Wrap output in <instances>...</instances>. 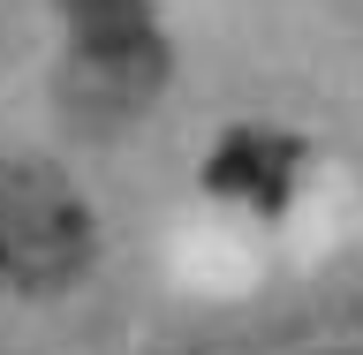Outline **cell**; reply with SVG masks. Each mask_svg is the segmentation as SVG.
<instances>
[{
  "instance_id": "6da1fadb",
  "label": "cell",
  "mask_w": 363,
  "mask_h": 355,
  "mask_svg": "<svg viewBox=\"0 0 363 355\" xmlns=\"http://www.w3.org/2000/svg\"><path fill=\"white\" fill-rule=\"evenodd\" d=\"M91 265V212L53 167H0V288L45 295Z\"/></svg>"
},
{
  "instance_id": "7a4b0ae2",
  "label": "cell",
  "mask_w": 363,
  "mask_h": 355,
  "mask_svg": "<svg viewBox=\"0 0 363 355\" xmlns=\"http://www.w3.org/2000/svg\"><path fill=\"white\" fill-rule=\"evenodd\" d=\"M68 16H76V38H84V61L136 68V76H152V68H159L144 0H68Z\"/></svg>"
},
{
  "instance_id": "3957f363",
  "label": "cell",
  "mask_w": 363,
  "mask_h": 355,
  "mask_svg": "<svg viewBox=\"0 0 363 355\" xmlns=\"http://www.w3.org/2000/svg\"><path fill=\"white\" fill-rule=\"evenodd\" d=\"M212 189H242L257 204H280L288 197V144L272 136H235L212 152Z\"/></svg>"
}]
</instances>
